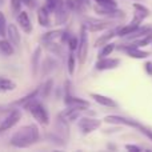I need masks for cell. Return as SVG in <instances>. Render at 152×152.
<instances>
[{
  "mask_svg": "<svg viewBox=\"0 0 152 152\" xmlns=\"http://www.w3.org/2000/svg\"><path fill=\"white\" fill-rule=\"evenodd\" d=\"M66 5L69 11H76V12H83L87 5L83 3V0H64Z\"/></svg>",
  "mask_w": 152,
  "mask_h": 152,
  "instance_id": "cell-20",
  "label": "cell"
},
{
  "mask_svg": "<svg viewBox=\"0 0 152 152\" xmlns=\"http://www.w3.org/2000/svg\"><path fill=\"white\" fill-rule=\"evenodd\" d=\"M37 140H39V128L35 124H28L13 134V136L11 137V145L18 148H27L35 144Z\"/></svg>",
  "mask_w": 152,
  "mask_h": 152,
  "instance_id": "cell-1",
  "label": "cell"
},
{
  "mask_svg": "<svg viewBox=\"0 0 152 152\" xmlns=\"http://www.w3.org/2000/svg\"><path fill=\"white\" fill-rule=\"evenodd\" d=\"M61 34H63V31H51V32H47V34L43 35L42 37V42L43 43H48V42H55L58 37L61 36Z\"/></svg>",
  "mask_w": 152,
  "mask_h": 152,
  "instance_id": "cell-25",
  "label": "cell"
},
{
  "mask_svg": "<svg viewBox=\"0 0 152 152\" xmlns=\"http://www.w3.org/2000/svg\"><path fill=\"white\" fill-rule=\"evenodd\" d=\"M13 45L11 44L10 40H5V39H1L0 40V52L4 53L7 56H11L13 53Z\"/></svg>",
  "mask_w": 152,
  "mask_h": 152,
  "instance_id": "cell-23",
  "label": "cell"
},
{
  "mask_svg": "<svg viewBox=\"0 0 152 152\" xmlns=\"http://www.w3.org/2000/svg\"><path fill=\"white\" fill-rule=\"evenodd\" d=\"M115 36H116V29H112V31L107 32L105 35L100 36L99 39L95 42V47H102V45L107 44V43H110V40H112Z\"/></svg>",
  "mask_w": 152,
  "mask_h": 152,
  "instance_id": "cell-22",
  "label": "cell"
},
{
  "mask_svg": "<svg viewBox=\"0 0 152 152\" xmlns=\"http://www.w3.org/2000/svg\"><path fill=\"white\" fill-rule=\"evenodd\" d=\"M100 124H102V121L95 118H81L79 120V128L81 129V132L84 135H87L94 132L95 129H97L100 127Z\"/></svg>",
  "mask_w": 152,
  "mask_h": 152,
  "instance_id": "cell-8",
  "label": "cell"
},
{
  "mask_svg": "<svg viewBox=\"0 0 152 152\" xmlns=\"http://www.w3.org/2000/svg\"><path fill=\"white\" fill-rule=\"evenodd\" d=\"M26 110H28V112H31V115L35 118V120H37L40 124L43 126H47L50 123V116H48V112L45 110V107L40 102H37L36 99L29 100L28 103L23 105Z\"/></svg>",
  "mask_w": 152,
  "mask_h": 152,
  "instance_id": "cell-2",
  "label": "cell"
},
{
  "mask_svg": "<svg viewBox=\"0 0 152 152\" xmlns=\"http://www.w3.org/2000/svg\"><path fill=\"white\" fill-rule=\"evenodd\" d=\"M74 72H75V56L71 51V53L68 55V74L74 75Z\"/></svg>",
  "mask_w": 152,
  "mask_h": 152,
  "instance_id": "cell-29",
  "label": "cell"
},
{
  "mask_svg": "<svg viewBox=\"0 0 152 152\" xmlns=\"http://www.w3.org/2000/svg\"><path fill=\"white\" fill-rule=\"evenodd\" d=\"M120 60L119 59H113V58H100L97 60V63L95 64V68L97 71H107V69H115L116 67H119Z\"/></svg>",
  "mask_w": 152,
  "mask_h": 152,
  "instance_id": "cell-10",
  "label": "cell"
},
{
  "mask_svg": "<svg viewBox=\"0 0 152 152\" xmlns=\"http://www.w3.org/2000/svg\"><path fill=\"white\" fill-rule=\"evenodd\" d=\"M126 148L128 151H140V150H142L140 147H137V145H132V144H127Z\"/></svg>",
  "mask_w": 152,
  "mask_h": 152,
  "instance_id": "cell-36",
  "label": "cell"
},
{
  "mask_svg": "<svg viewBox=\"0 0 152 152\" xmlns=\"http://www.w3.org/2000/svg\"><path fill=\"white\" fill-rule=\"evenodd\" d=\"M99 5H107V7H116V0H95Z\"/></svg>",
  "mask_w": 152,
  "mask_h": 152,
  "instance_id": "cell-33",
  "label": "cell"
},
{
  "mask_svg": "<svg viewBox=\"0 0 152 152\" xmlns=\"http://www.w3.org/2000/svg\"><path fill=\"white\" fill-rule=\"evenodd\" d=\"M52 86H53V81L52 80H48L43 84L42 87H39L40 91H39V95H42V97H47L50 95L51 89H52Z\"/></svg>",
  "mask_w": 152,
  "mask_h": 152,
  "instance_id": "cell-26",
  "label": "cell"
},
{
  "mask_svg": "<svg viewBox=\"0 0 152 152\" xmlns=\"http://www.w3.org/2000/svg\"><path fill=\"white\" fill-rule=\"evenodd\" d=\"M120 51H123V52H126L127 55L129 56V58L132 59H145L148 58V56L151 55L148 51H143L140 50V47H136V45H134L132 43H129L128 45L124 44V45H120V47H118Z\"/></svg>",
  "mask_w": 152,
  "mask_h": 152,
  "instance_id": "cell-6",
  "label": "cell"
},
{
  "mask_svg": "<svg viewBox=\"0 0 152 152\" xmlns=\"http://www.w3.org/2000/svg\"><path fill=\"white\" fill-rule=\"evenodd\" d=\"M107 123L111 124H121V126H127V127H136V124L139 121L134 120V119H128V118H124V116H118V115H108L105 116L104 119Z\"/></svg>",
  "mask_w": 152,
  "mask_h": 152,
  "instance_id": "cell-11",
  "label": "cell"
},
{
  "mask_svg": "<svg viewBox=\"0 0 152 152\" xmlns=\"http://www.w3.org/2000/svg\"><path fill=\"white\" fill-rule=\"evenodd\" d=\"M18 24L20 26V28L23 29L26 34H29V32L32 31V23L31 20H29V16L27 12H24V11H20V12L18 13Z\"/></svg>",
  "mask_w": 152,
  "mask_h": 152,
  "instance_id": "cell-14",
  "label": "cell"
},
{
  "mask_svg": "<svg viewBox=\"0 0 152 152\" xmlns=\"http://www.w3.org/2000/svg\"><path fill=\"white\" fill-rule=\"evenodd\" d=\"M15 88H16L15 81L8 77H4V76H0V91L8 92V91H13Z\"/></svg>",
  "mask_w": 152,
  "mask_h": 152,
  "instance_id": "cell-21",
  "label": "cell"
},
{
  "mask_svg": "<svg viewBox=\"0 0 152 152\" xmlns=\"http://www.w3.org/2000/svg\"><path fill=\"white\" fill-rule=\"evenodd\" d=\"M60 1H61V0H47V4H45V7H47V10L50 11V12H53Z\"/></svg>",
  "mask_w": 152,
  "mask_h": 152,
  "instance_id": "cell-30",
  "label": "cell"
},
{
  "mask_svg": "<svg viewBox=\"0 0 152 152\" xmlns=\"http://www.w3.org/2000/svg\"><path fill=\"white\" fill-rule=\"evenodd\" d=\"M64 103H66L67 107L76 108V110H80V111H84V110H87V108H89V103L87 102V100L81 99V97L72 96V95H69V94L66 95Z\"/></svg>",
  "mask_w": 152,
  "mask_h": 152,
  "instance_id": "cell-9",
  "label": "cell"
},
{
  "mask_svg": "<svg viewBox=\"0 0 152 152\" xmlns=\"http://www.w3.org/2000/svg\"><path fill=\"white\" fill-rule=\"evenodd\" d=\"M144 69H145V72H147L150 76H152V63L151 61H147V63L144 64Z\"/></svg>",
  "mask_w": 152,
  "mask_h": 152,
  "instance_id": "cell-35",
  "label": "cell"
},
{
  "mask_svg": "<svg viewBox=\"0 0 152 152\" xmlns=\"http://www.w3.org/2000/svg\"><path fill=\"white\" fill-rule=\"evenodd\" d=\"M37 20L42 27H50L51 26V19H50V11L47 7H42L37 11Z\"/></svg>",
  "mask_w": 152,
  "mask_h": 152,
  "instance_id": "cell-17",
  "label": "cell"
},
{
  "mask_svg": "<svg viewBox=\"0 0 152 152\" xmlns=\"http://www.w3.org/2000/svg\"><path fill=\"white\" fill-rule=\"evenodd\" d=\"M53 12H55V16H56V24H64L67 21V19H68L69 10L67 8L66 1H64V0H61Z\"/></svg>",
  "mask_w": 152,
  "mask_h": 152,
  "instance_id": "cell-12",
  "label": "cell"
},
{
  "mask_svg": "<svg viewBox=\"0 0 152 152\" xmlns=\"http://www.w3.org/2000/svg\"><path fill=\"white\" fill-rule=\"evenodd\" d=\"M79 115H80V110L68 107L67 110H64L59 116H60L61 119H64L66 121H74V120H76V119L79 118Z\"/></svg>",
  "mask_w": 152,
  "mask_h": 152,
  "instance_id": "cell-19",
  "label": "cell"
},
{
  "mask_svg": "<svg viewBox=\"0 0 152 152\" xmlns=\"http://www.w3.org/2000/svg\"><path fill=\"white\" fill-rule=\"evenodd\" d=\"M7 36V20H5L4 13L0 11V37Z\"/></svg>",
  "mask_w": 152,
  "mask_h": 152,
  "instance_id": "cell-27",
  "label": "cell"
},
{
  "mask_svg": "<svg viewBox=\"0 0 152 152\" xmlns=\"http://www.w3.org/2000/svg\"><path fill=\"white\" fill-rule=\"evenodd\" d=\"M91 97L100 105H104V107H108V108H116L118 107V103L115 102L113 99L108 96H104V95H100V94H91Z\"/></svg>",
  "mask_w": 152,
  "mask_h": 152,
  "instance_id": "cell-15",
  "label": "cell"
},
{
  "mask_svg": "<svg viewBox=\"0 0 152 152\" xmlns=\"http://www.w3.org/2000/svg\"><path fill=\"white\" fill-rule=\"evenodd\" d=\"M95 12L99 13L102 16H105L108 19H121L124 18V12L118 10L116 7H107V5H95L94 7Z\"/></svg>",
  "mask_w": 152,
  "mask_h": 152,
  "instance_id": "cell-5",
  "label": "cell"
},
{
  "mask_svg": "<svg viewBox=\"0 0 152 152\" xmlns=\"http://www.w3.org/2000/svg\"><path fill=\"white\" fill-rule=\"evenodd\" d=\"M135 128H136V129H139V131L142 132L143 135H145V136H147L148 139H150L151 142H152V128H150V127H145V126H143V124H140V123H137Z\"/></svg>",
  "mask_w": 152,
  "mask_h": 152,
  "instance_id": "cell-28",
  "label": "cell"
},
{
  "mask_svg": "<svg viewBox=\"0 0 152 152\" xmlns=\"http://www.w3.org/2000/svg\"><path fill=\"white\" fill-rule=\"evenodd\" d=\"M21 0H11V8H12L13 13H19L21 8Z\"/></svg>",
  "mask_w": 152,
  "mask_h": 152,
  "instance_id": "cell-31",
  "label": "cell"
},
{
  "mask_svg": "<svg viewBox=\"0 0 152 152\" xmlns=\"http://www.w3.org/2000/svg\"><path fill=\"white\" fill-rule=\"evenodd\" d=\"M77 60L79 64L83 66L86 63L87 59V53H88V36H87V29L81 26L80 28V39H79V44H77Z\"/></svg>",
  "mask_w": 152,
  "mask_h": 152,
  "instance_id": "cell-4",
  "label": "cell"
},
{
  "mask_svg": "<svg viewBox=\"0 0 152 152\" xmlns=\"http://www.w3.org/2000/svg\"><path fill=\"white\" fill-rule=\"evenodd\" d=\"M21 119V112L20 110H12L10 112V115L4 119V120L0 123V132H4V131H8L11 129L13 126L19 123V120Z\"/></svg>",
  "mask_w": 152,
  "mask_h": 152,
  "instance_id": "cell-7",
  "label": "cell"
},
{
  "mask_svg": "<svg viewBox=\"0 0 152 152\" xmlns=\"http://www.w3.org/2000/svg\"><path fill=\"white\" fill-rule=\"evenodd\" d=\"M21 3L26 4L28 8H35L36 7V1H35V0H21Z\"/></svg>",
  "mask_w": 152,
  "mask_h": 152,
  "instance_id": "cell-34",
  "label": "cell"
},
{
  "mask_svg": "<svg viewBox=\"0 0 152 152\" xmlns=\"http://www.w3.org/2000/svg\"><path fill=\"white\" fill-rule=\"evenodd\" d=\"M7 37L11 42V44L13 47H19L20 45V34H19V29L15 24H8L7 26Z\"/></svg>",
  "mask_w": 152,
  "mask_h": 152,
  "instance_id": "cell-13",
  "label": "cell"
},
{
  "mask_svg": "<svg viewBox=\"0 0 152 152\" xmlns=\"http://www.w3.org/2000/svg\"><path fill=\"white\" fill-rule=\"evenodd\" d=\"M68 47H69V50L71 51H75L76 48H77V44H79V40H77V37H75V36H69V39H68Z\"/></svg>",
  "mask_w": 152,
  "mask_h": 152,
  "instance_id": "cell-32",
  "label": "cell"
},
{
  "mask_svg": "<svg viewBox=\"0 0 152 152\" xmlns=\"http://www.w3.org/2000/svg\"><path fill=\"white\" fill-rule=\"evenodd\" d=\"M40 58H42V47H37L34 51V55H32V59H31V68H32V76L34 77L37 75V69L40 67Z\"/></svg>",
  "mask_w": 152,
  "mask_h": 152,
  "instance_id": "cell-16",
  "label": "cell"
},
{
  "mask_svg": "<svg viewBox=\"0 0 152 152\" xmlns=\"http://www.w3.org/2000/svg\"><path fill=\"white\" fill-rule=\"evenodd\" d=\"M115 48H116V44H113V43H107V44L102 45V48H100V51H99V59L110 56Z\"/></svg>",
  "mask_w": 152,
  "mask_h": 152,
  "instance_id": "cell-24",
  "label": "cell"
},
{
  "mask_svg": "<svg viewBox=\"0 0 152 152\" xmlns=\"http://www.w3.org/2000/svg\"><path fill=\"white\" fill-rule=\"evenodd\" d=\"M81 26L87 29V32H100L112 27L111 20H100L95 18H86Z\"/></svg>",
  "mask_w": 152,
  "mask_h": 152,
  "instance_id": "cell-3",
  "label": "cell"
},
{
  "mask_svg": "<svg viewBox=\"0 0 152 152\" xmlns=\"http://www.w3.org/2000/svg\"><path fill=\"white\" fill-rule=\"evenodd\" d=\"M58 66V61L55 60L53 58H47L42 64V75L45 76V75H50L53 69L56 68Z\"/></svg>",
  "mask_w": 152,
  "mask_h": 152,
  "instance_id": "cell-18",
  "label": "cell"
}]
</instances>
